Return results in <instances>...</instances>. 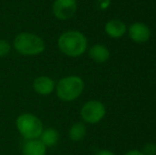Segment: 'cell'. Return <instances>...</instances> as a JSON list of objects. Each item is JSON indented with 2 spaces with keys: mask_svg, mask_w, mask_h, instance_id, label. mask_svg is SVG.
<instances>
[{
  "mask_svg": "<svg viewBox=\"0 0 156 155\" xmlns=\"http://www.w3.org/2000/svg\"><path fill=\"white\" fill-rule=\"evenodd\" d=\"M76 0H54L52 12L60 20H67L71 18L76 12Z\"/></svg>",
  "mask_w": 156,
  "mask_h": 155,
  "instance_id": "6",
  "label": "cell"
},
{
  "mask_svg": "<svg viewBox=\"0 0 156 155\" xmlns=\"http://www.w3.org/2000/svg\"><path fill=\"white\" fill-rule=\"evenodd\" d=\"M55 84L54 81L51 78L47 77V76H41L34 80L33 82V88L38 95L41 96H48L53 91Z\"/></svg>",
  "mask_w": 156,
  "mask_h": 155,
  "instance_id": "8",
  "label": "cell"
},
{
  "mask_svg": "<svg viewBox=\"0 0 156 155\" xmlns=\"http://www.w3.org/2000/svg\"><path fill=\"white\" fill-rule=\"evenodd\" d=\"M96 155H115V154H114L113 152L108 151V150H101V151H99Z\"/></svg>",
  "mask_w": 156,
  "mask_h": 155,
  "instance_id": "17",
  "label": "cell"
},
{
  "mask_svg": "<svg viewBox=\"0 0 156 155\" xmlns=\"http://www.w3.org/2000/svg\"><path fill=\"white\" fill-rule=\"evenodd\" d=\"M105 116V106L102 102L91 100L83 105L81 108V117L88 123H98Z\"/></svg>",
  "mask_w": 156,
  "mask_h": 155,
  "instance_id": "5",
  "label": "cell"
},
{
  "mask_svg": "<svg viewBox=\"0 0 156 155\" xmlns=\"http://www.w3.org/2000/svg\"><path fill=\"white\" fill-rule=\"evenodd\" d=\"M58 137L60 135L58 131L55 129L49 128L43 131L41 135L39 136V140L45 145L46 148H50L56 145V143L58 141Z\"/></svg>",
  "mask_w": 156,
  "mask_h": 155,
  "instance_id": "12",
  "label": "cell"
},
{
  "mask_svg": "<svg viewBox=\"0 0 156 155\" xmlns=\"http://www.w3.org/2000/svg\"><path fill=\"white\" fill-rule=\"evenodd\" d=\"M86 135V126L82 122H76L70 128L69 137L72 141H80L84 139Z\"/></svg>",
  "mask_w": 156,
  "mask_h": 155,
  "instance_id": "13",
  "label": "cell"
},
{
  "mask_svg": "<svg viewBox=\"0 0 156 155\" xmlns=\"http://www.w3.org/2000/svg\"><path fill=\"white\" fill-rule=\"evenodd\" d=\"M141 152L144 155H156V145L152 143H146Z\"/></svg>",
  "mask_w": 156,
  "mask_h": 155,
  "instance_id": "15",
  "label": "cell"
},
{
  "mask_svg": "<svg viewBox=\"0 0 156 155\" xmlns=\"http://www.w3.org/2000/svg\"><path fill=\"white\" fill-rule=\"evenodd\" d=\"M16 126L21 136L26 139H37L44 131V126L39 118L32 114H23L16 120Z\"/></svg>",
  "mask_w": 156,
  "mask_h": 155,
  "instance_id": "4",
  "label": "cell"
},
{
  "mask_svg": "<svg viewBox=\"0 0 156 155\" xmlns=\"http://www.w3.org/2000/svg\"><path fill=\"white\" fill-rule=\"evenodd\" d=\"M14 47L23 55H37L45 50V41L39 36L29 32L20 33L14 39Z\"/></svg>",
  "mask_w": 156,
  "mask_h": 155,
  "instance_id": "2",
  "label": "cell"
},
{
  "mask_svg": "<svg viewBox=\"0 0 156 155\" xmlns=\"http://www.w3.org/2000/svg\"><path fill=\"white\" fill-rule=\"evenodd\" d=\"M109 3H111V0H99V5L102 10L106 9L109 5Z\"/></svg>",
  "mask_w": 156,
  "mask_h": 155,
  "instance_id": "16",
  "label": "cell"
},
{
  "mask_svg": "<svg viewBox=\"0 0 156 155\" xmlns=\"http://www.w3.org/2000/svg\"><path fill=\"white\" fill-rule=\"evenodd\" d=\"M10 50H11V46L9 44V41H5V39H0V58L9 54Z\"/></svg>",
  "mask_w": 156,
  "mask_h": 155,
  "instance_id": "14",
  "label": "cell"
},
{
  "mask_svg": "<svg viewBox=\"0 0 156 155\" xmlns=\"http://www.w3.org/2000/svg\"><path fill=\"white\" fill-rule=\"evenodd\" d=\"M105 32L112 38H120L126 32V26L120 19H112L105 23Z\"/></svg>",
  "mask_w": 156,
  "mask_h": 155,
  "instance_id": "9",
  "label": "cell"
},
{
  "mask_svg": "<svg viewBox=\"0 0 156 155\" xmlns=\"http://www.w3.org/2000/svg\"><path fill=\"white\" fill-rule=\"evenodd\" d=\"M125 155H144V154L139 150H131V151H129Z\"/></svg>",
  "mask_w": 156,
  "mask_h": 155,
  "instance_id": "18",
  "label": "cell"
},
{
  "mask_svg": "<svg viewBox=\"0 0 156 155\" xmlns=\"http://www.w3.org/2000/svg\"><path fill=\"white\" fill-rule=\"evenodd\" d=\"M46 150L47 148L39 139H30L23 145V155H46Z\"/></svg>",
  "mask_w": 156,
  "mask_h": 155,
  "instance_id": "10",
  "label": "cell"
},
{
  "mask_svg": "<svg viewBox=\"0 0 156 155\" xmlns=\"http://www.w3.org/2000/svg\"><path fill=\"white\" fill-rule=\"evenodd\" d=\"M129 35L132 41L138 44H144L149 41L151 36V31L147 25L142 23H132L129 27Z\"/></svg>",
  "mask_w": 156,
  "mask_h": 155,
  "instance_id": "7",
  "label": "cell"
},
{
  "mask_svg": "<svg viewBox=\"0 0 156 155\" xmlns=\"http://www.w3.org/2000/svg\"><path fill=\"white\" fill-rule=\"evenodd\" d=\"M89 56L97 63H104L109 58V50L103 45H94L89 49Z\"/></svg>",
  "mask_w": 156,
  "mask_h": 155,
  "instance_id": "11",
  "label": "cell"
},
{
  "mask_svg": "<svg viewBox=\"0 0 156 155\" xmlns=\"http://www.w3.org/2000/svg\"><path fill=\"white\" fill-rule=\"evenodd\" d=\"M58 46L65 55L76 58L87 49V39L83 33L79 31H67L58 37Z\"/></svg>",
  "mask_w": 156,
  "mask_h": 155,
  "instance_id": "1",
  "label": "cell"
},
{
  "mask_svg": "<svg viewBox=\"0 0 156 155\" xmlns=\"http://www.w3.org/2000/svg\"><path fill=\"white\" fill-rule=\"evenodd\" d=\"M84 82L78 76H69L61 79L56 85V95L63 101H72L81 96Z\"/></svg>",
  "mask_w": 156,
  "mask_h": 155,
  "instance_id": "3",
  "label": "cell"
}]
</instances>
